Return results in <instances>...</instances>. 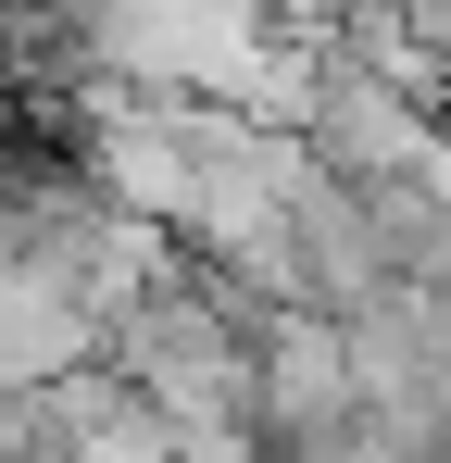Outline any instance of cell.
Segmentation results:
<instances>
[{
	"label": "cell",
	"mask_w": 451,
	"mask_h": 463,
	"mask_svg": "<svg viewBox=\"0 0 451 463\" xmlns=\"http://www.w3.org/2000/svg\"><path fill=\"white\" fill-rule=\"evenodd\" d=\"M439 113H451V100H439Z\"/></svg>",
	"instance_id": "3"
},
{
	"label": "cell",
	"mask_w": 451,
	"mask_h": 463,
	"mask_svg": "<svg viewBox=\"0 0 451 463\" xmlns=\"http://www.w3.org/2000/svg\"><path fill=\"white\" fill-rule=\"evenodd\" d=\"M101 376H126L176 439H251V413H264V301L214 263L163 250L150 288L101 338Z\"/></svg>",
	"instance_id": "1"
},
{
	"label": "cell",
	"mask_w": 451,
	"mask_h": 463,
	"mask_svg": "<svg viewBox=\"0 0 451 463\" xmlns=\"http://www.w3.org/2000/svg\"><path fill=\"white\" fill-rule=\"evenodd\" d=\"M301 151L339 188H439L451 113L427 88H401L376 51H351V38H301Z\"/></svg>",
	"instance_id": "2"
}]
</instances>
